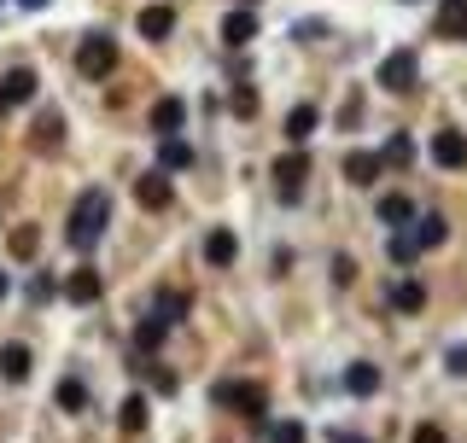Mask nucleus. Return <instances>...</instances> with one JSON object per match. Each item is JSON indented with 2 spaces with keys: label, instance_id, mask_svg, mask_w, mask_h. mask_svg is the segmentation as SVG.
I'll list each match as a JSON object with an SVG mask.
<instances>
[{
  "label": "nucleus",
  "instance_id": "36",
  "mask_svg": "<svg viewBox=\"0 0 467 443\" xmlns=\"http://www.w3.org/2000/svg\"><path fill=\"white\" fill-rule=\"evenodd\" d=\"M334 443H368V438H356V432H334Z\"/></svg>",
  "mask_w": 467,
  "mask_h": 443
},
{
  "label": "nucleus",
  "instance_id": "2",
  "mask_svg": "<svg viewBox=\"0 0 467 443\" xmlns=\"http://www.w3.org/2000/svg\"><path fill=\"white\" fill-rule=\"evenodd\" d=\"M304 181H310V152H304V146L280 152L275 158V193H280V204H298L304 199Z\"/></svg>",
  "mask_w": 467,
  "mask_h": 443
},
{
  "label": "nucleus",
  "instance_id": "10",
  "mask_svg": "<svg viewBox=\"0 0 467 443\" xmlns=\"http://www.w3.org/2000/svg\"><path fill=\"white\" fill-rule=\"evenodd\" d=\"M134 199H141L146 211H164V204H169V176H164V169L141 176V181H134Z\"/></svg>",
  "mask_w": 467,
  "mask_h": 443
},
{
  "label": "nucleus",
  "instance_id": "25",
  "mask_svg": "<svg viewBox=\"0 0 467 443\" xmlns=\"http://www.w3.org/2000/svg\"><path fill=\"white\" fill-rule=\"evenodd\" d=\"M59 409L82 414V409H88V385H82V379H65V385H59Z\"/></svg>",
  "mask_w": 467,
  "mask_h": 443
},
{
  "label": "nucleus",
  "instance_id": "17",
  "mask_svg": "<svg viewBox=\"0 0 467 443\" xmlns=\"http://www.w3.org/2000/svg\"><path fill=\"white\" fill-rule=\"evenodd\" d=\"M345 391H351V397H374V391H380V367H368V362H351V374H345Z\"/></svg>",
  "mask_w": 467,
  "mask_h": 443
},
{
  "label": "nucleus",
  "instance_id": "4",
  "mask_svg": "<svg viewBox=\"0 0 467 443\" xmlns=\"http://www.w3.org/2000/svg\"><path fill=\"white\" fill-rule=\"evenodd\" d=\"M216 402H228V409H240V414H252V420H263L269 391L252 385V379H234V385H216Z\"/></svg>",
  "mask_w": 467,
  "mask_h": 443
},
{
  "label": "nucleus",
  "instance_id": "8",
  "mask_svg": "<svg viewBox=\"0 0 467 443\" xmlns=\"http://www.w3.org/2000/svg\"><path fill=\"white\" fill-rule=\"evenodd\" d=\"M252 35H257V12H252V6H234L228 18H223V41H228V47H245Z\"/></svg>",
  "mask_w": 467,
  "mask_h": 443
},
{
  "label": "nucleus",
  "instance_id": "18",
  "mask_svg": "<svg viewBox=\"0 0 467 443\" xmlns=\"http://www.w3.org/2000/svg\"><path fill=\"white\" fill-rule=\"evenodd\" d=\"M0 374H6V379H30V350H23V344H0Z\"/></svg>",
  "mask_w": 467,
  "mask_h": 443
},
{
  "label": "nucleus",
  "instance_id": "19",
  "mask_svg": "<svg viewBox=\"0 0 467 443\" xmlns=\"http://www.w3.org/2000/svg\"><path fill=\"white\" fill-rule=\"evenodd\" d=\"M30 94H35V70H12V77L0 82V100H6V105L30 100Z\"/></svg>",
  "mask_w": 467,
  "mask_h": 443
},
{
  "label": "nucleus",
  "instance_id": "7",
  "mask_svg": "<svg viewBox=\"0 0 467 443\" xmlns=\"http://www.w3.org/2000/svg\"><path fill=\"white\" fill-rule=\"evenodd\" d=\"M433 158H438L444 169H467V140H462L456 129H438V134H433Z\"/></svg>",
  "mask_w": 467,
  "mask_h": 443
},
{
  "label": "nucleus",
  "instance_id": "22",
  "mask_svg": "<svg viewBox=\"0 0 467 443\" xmlns=\"http://www.w3.org/2000/svg\"><path fill=\"white\" fill-rule=\"evenodd\" d=\"M415 240H421V251H426V245H444V233H450V222L444 216H421V222H415Z\"/></svg>",
  "mask_w": 467,
  "mask_h": 443
},
{
  "label": "nucleus",
  "instance_id": "40",
  "mask_svg": "<svg viewBox=\"0 0 467 443\" xmlns=\"http://www.w3.org/2000/svg\"><path fill=\"white\" fill-rule=\"evenodd\" d=\"M0 6H6V0H0Z\"/></svg>",
  "mask_w": 467,
  "mask_h": 443
},
{
  "label": "nucleus",
  "instance_id": "31",
  "mask_svg": "<svg viewBox=\"0 0 467 443\" xmlns=\"http://www.w3.org/2000/svg\"><path fill=\"white\" fill-rule=\"evenodd\" d=\"M228 105H234V117H257V94H252V88H234Z\"/></svg>",
  "mask_w": 467,
  "mask_h": 443
},
{
  "label": "nucleus",
  "instance_id": "30",
  "mask_svg": "<svg viewBox=\"0 0 467 443\" xmlns=\"http://www.w3.org/2000/svg\"><path fill=\"white\" fill-rule=\"evenodd\" d=\"M269 443H304V426H298V420H280V426H269Z\"/></svg>",
  "mask_w": 467,
  "mask_h": 443
},
{
  "label": "nucleus",
  "instance_id": "26",
  "mask_svg": "<svg viewBox=\"0 0 467 443\" xmlns=\"http://www.w3.org/2000/svg\"><path fill=\"white\" fill-rule=\"evenodd\" d=\"M117 420H123V432H141V426H146V397H123Z\"/></svg>",
  "mask_w": 467,
  "mask_h": 443
},
{
  "label": "nucleus",
  "instance_id": "33",
  "mask_svg": "<svg viewBox=\"0 0 467 443\" xmlns=\"http://www.w3.org/2000/svg\"><path fill=\"white\" fill-rule=\"evenodd\" d=\"M53 292H59V286H53V275H35V280H30V298H35V303H47Z\"/></svg>",
  "mask_w": 467,
  "mask_h": 443
},
{
  "label": "nucleus",
  "instance_id": "9",
  "mask_svg": "<svg viewBox=\"0 0 467 443\" xmlns=\"http://www.w3.org/2000/svg\"><path fill=\"white\" fill-rule=\"evenodd\" d=\"M386 298H391V310H398V315H421L426 286H421V280H391V292H386Z\"/></svg>",
  "mask_w": 467,
  "mask_h": 443
},
{
  "label": "nucleus",
  "instance_id": "24",
  "mask_svg": "<svg viewBox=\"0 0 467 443\" xmlns=\"http://www.w3.org/2000/svg\"><path fill=\"white\" fill-rule=\"evenodd\" d=\"M188 303H193L188 292H158V310H152V315H158V321H181V315H188Z\"/></svg>",
  "mask_w": 467,
  "mask_h": 443
},
{
  "label": "nucleus",
  "instance_id": "28",
  "mask_svg": "<svg viewBox=\"0 0 467 443\" xmlns=\"http://www.w3.org/2000/svg\"><path fill=\"white\" fill-rule=\"evenodd\" d=\"M391 257H398V263H415V257H421V240H415V233L403 228L398 240H391Z\"/></svg>",
  "mask_w": 467,
  "mask_h": 443
},
{
  "label": "nucleus",
  "instance_id": "12",
  "mask_svg": "<svg viewBox=\"0 0 467 443\" xmlns=\"http://www.w3.org/2000/svg\"><path fill=\"white\" fill-rule=\"evenodd\" d=\"M181 117H188V100H176V94L152 105V129H158V134H176V129H181Z\"/></svg>",
  "mask_w": 467,
  "mask_h": 443
},
{
  "label": "nucleus",
  "instance_id": "35",
  "mask_svg": "<svg viewBox=\"0 0 467 443\" xmlns=\"http://www.w3.org/2000/svg\"><path fill=\"white\" fill-rule=\"evenodd\" d=\"M409 443H444V432H438V426H421V432H415Z\"/></svg>",
  "mask_w": 467,
  "mask_h": 443
},
{
  "label": "nucleus",
  "instance_id": "15",
  "mask_svg": "<svg viewBox=\"0 0 467 443\" xmlns=\"http://www.w3.org/2000/svg\"><path fill=\"white\" fill-rule=\"evenodd\" d=\"M380 222H391V228H409V222H415V199H403V193H386V199H380Z\"/></svg>",
  "mask_w": 467,
  "mask_h": 443
},
{
  "label": "nucleus",
  "instance_id": "11",
  "mask_svg": "<svg viewBox=\"0 0 467 443\" xmlns=\"http://www.w3.org/2000/svg\"><path fill=\"white\" fill-rule=\"evenodd\" d=\"M169 30H176V6H146L141 12V35H146V41H164Z\"/></svg>",
  "mask_w": 467,
  "mask_h": 443
},
{
  "label": "nucleus",
  "instance_id": "6",
  "mask_svg": "<svg viewBox=\"0 0 467 443\" xmlns=\"http://www.w3.org/2000/svg\"><path fill=\"white\" fill-rule=\"evenodd\" d=\"M234 257H240V240H234V228H211V233H205V263H211V268H228Z\"/></svg>",
  "mask_w": 467,
  "mask_h": 443
},
{
  "label": "nucleus",
  "instance_id": "21",
  "mask_svg": "<svg viewBox=\"0 0 467 443\" xmlns=\"http://www.w3.org/2000/svg\"><path fill=\"white\" fill-rule=\"evenodd\" d=\"M316 122H322V111H316V105H298V111L287 117V134H292V140H310Z\"/></svg>",
  "mask_w": 467,
  "mask_h": 443
},
{
  "label": "nucleus",
  "instance_id": "38",
  "mask_svg": "<svg viewBox=\"0 0 467 443\" xmlns=\"http://www.w3.org/2000/svg\"><path fill=\"white\" fill-rule=\"evenodd\" d=\"M18 6H47V0H18Z\"/></svg>",
  "mask_w": 467,
  "mask_h": 443
},
{
  "label": "nucleus",
  "instance_id": "27",
  "mask_svg": "<svg viewBox=\"0 0 467 443\" xmlns=\"http://www.w3.org/2000/svg\"><path fill=\"white\" fill-rule=\"evenodd\" d=\"M380 164H415V140H409V134H391V140H386V158H380Z\"/></svg>",
  "mask_w": 467,
  "mask_h": 443
},
{
  "label": "nucleus",
  "instance_id": "5",
  "mask_svg": "<svg viewBox=\"0 0 467 443\" xmlns=\"http://www.w3.org/2000/svg\"><path fill=\"white\" fill-rule=\"evenodd\" d=\"M380 88L409 94V88H415V53H391L386 65H380Z\"/></svg>",
  "mask_w": 467,
  "mask_h": 443
},
{
  "label": "nucleus",
  "instance_id": "29",
  "mask_svg": "<svg viewBox=\"0 0 467 443\" xmlns=\"http://www.w3.org/2000/svg\"><path fill=\"white\" fill-rule=\"evenodd\" d=\"M35 245H41V228H18V233H12V257H35Z\"/></svg>",
  "mask_w": 467,
  "mask_h": 443
},
{
  "label": "nucleus",
  "instance_id": "20",
  "mask_svg": "<svg viewBox=\"0 0 467 443\" xmlns=\"http://www.w3.org/2000/svg\"><path fill=\"white\" fill-rule=\"evenodd\" d=\"M438 35H467V0H444V12H438Z\"/></svg>",
  "mask_w": 467,
  "mask_h": 443
},
{
  "label": "nucleus",
  "instance_id": "14",
  "mask_svg": "<svg viewBox=\"0 0 467 443\" xmlns=\"http://www.w3.org/2000/svg\"><path fill=\"white\" fill-rule=\"evenodd\" d=\"M65 298L70 303H94L100 298V275H94V268H77V275L65 280Z\"/></svg>",
  "mask_w": 467,
  "mask_h": 443
},
{
  "label": "nucleus",
  "instance_id": "37",
  "mask_svg": "<svg viewBox=\"0 0 467 443\" xmlns=\"http://www.w3.org/2000/svg\"><path fill=\"white\" fill-rule=\"evenodd\" d=\"M6 286H12V280H6V275H0V298H6Z\"/></svg>",
  "mask_w": 467,
  "mask_h": 443
},
{
  "label": "nucleus",
  "instance_id": "39",
  "mask_svg": "<svg viewBox=\"0 0 467 443\" xmlns=\"http://www.w3.org/2000/svg\"><path fill=\"white\" fill-rule=\"evenodd\" d=\"M0 111H6V100H0Z\"/></svg>",
  "mask_w": 467,
  "mask_h": 443
},
{
  "label": "nucleus",
  "instance_id": "1",
  "mask_svg": "<svg viewBox=\"0 0 467 443\" xmlns=\"http://www.w3.org/2000/svg\"><path fill=\"white\" fill-rule=\"evenodd\" d=\"M105 222H112V199H105L100 187H88L77 204H70V222H65V240L77 245V251H88L94 240L105 233Z\"/></svg>",
  "mask_w": 467,
  "mask_h": 443
},
{
  "label": "nucleus",
  "instance_id": "3",
  "mask_svg": "<svg viewBox=\"0 0 467 443\" xmlns=\"http://www.w3.org/2000/svg\"><path fill=\"white\" fill-rule=\"evenodd\" d=\"M77 70H82V77H94V82L112 77V70H117V41H112V35H88L82 53H77Z\"/></svg>",
  "mask_w": 467,
  "mask_h": 443
},
{
  "label": "nucleus",
  "instance_id": "23",
  "mask_svg": "<svg viewBox=\"0 0 467 443\" xmlns=\"http://www.w3.org/2000/svg\"><path fill=\"white\" fill-rule=\"evenodd\" d=\"M164 332H169V321H158V315H146V321H141V327H134V344H141V350H146V356H152V350H158V344H164Z\"/></svg>",
  "mask_w": 467,
  "mask_h": 443
},
{
  "label": "nucleus",
  "instance_id": "34",
  "mask_svg": "<svg viewBox=\"0 0 467 443\" xmlns=\"http://www.w3.org/2000/svg\"><path fill=\"white\" fill-rule=\"evenodd\" d=\"M35 140H41V146L59 140V117H41V122H35Z\"/></svg>",
  "mask_w": 467,
  "mask_h": 443
},
{
  "label": "nucleus",
  "instance_id": "32",
  "mask_svg": "<svg viewBox=\"0 0 467 443\" xmlns=\"http://www.w3.org/2000/svg\"><path fill=\"white\" fill-rule=\"evenodd\" d=\"M444 374H467V344H450V350H444Z\"/></svg>",
  "mask_w": 467,
  "mask_h": 443
},
{
  "label": "nucleus",
  "instance_id": "16",
  "mask_svg": "<svg viewBox=\"0 0 467 443\" xmlns=\"http://www.w3.org/2000/svg\"><path fill=\"white\" fill-rule=\"evenodd\" d=\"M345 181H356V187H374V181H380V158L351 152V158H345Z\"/></svg>",
  "mask_w": 467,
  "mask_h": 443
},
{
  "label": "nucleus",
  "instance_id": "13",
  "mask_svg": "<svg viewBox=\"0 0 467 443\" xmlns=\"http://www.w3.org/2000/svg\"><path fill=\"white\" fill-rule=\"evenodd\" d=\"M158 164H164V176H169V169H188V164H193V146L181 140V134H164V146H158Z\"/></svg>",
  "mask_w": 467,
  "mask_h": 443
}]
</instances>
